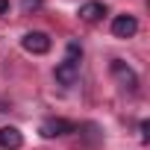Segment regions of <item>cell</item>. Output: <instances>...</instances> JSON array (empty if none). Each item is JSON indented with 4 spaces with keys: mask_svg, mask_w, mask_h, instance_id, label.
<instances>
[{
    "mask_svg": "<svg viewBox=\"0 0 150 150\" xmlns=\"http://www.w3.org/2000/svg\"><path fill=\"white\" fill-rule=\"evenodd\" d=\"M21 44H24V50H27V53L41 56V53H47V50H50V35H47V33H41V30H33V33H27V35L21 38Z\"/></svg>",
    "mask_w": 150,
    "mask_h": 150,
    "instance_id": "obj_1",
    "label": "cell"
},
{
    "mask_svg": "<svg viewBox=\"0 0 150 150\" xmlns=\"http://www.w3.org/2000/svg\"><path fill=\"white\" fill-rule=\"evenodd\" d=\"M112 74L118 77V83L127 88V91H135L138 88V77H135V71L129 65H124L121 59H112Z\"/></svg>",
    "mask_w": 150,
    "mask_h": 150,
    "instance_id": "obj_2",
    "label": "cell"
},
{
    "mask_svg": "<svg viewBox=\"0 0 150 150\" xmlns=\"http://www.w3.org/2000/svg\"><path fill=\"white\" fill-rule=\"evenodd\" d=\"M74 129H77V124H71V121H65V118H47V121L41 124V135H44V138L68 135V132H74Z\"/></svg>",
    "mask_w": 150,
    "mask_h": 150,
    "instance_id": "obj_3",
    "label": "cell"
},
{
    "mask_svg": "<svg viewBox=\"0 0 150 150\" xmlns=\"http://www.w3.org/2000/svg\"><path fill=\"white\" fill-rule=\"evenodd\" d=\"M77 80H80V62L65 59V62L56 65V83L59 86H74Z\"/></svg>",
    "mask_w": 150,
    "mask_h": 150,
    "instance_id": "obj_4",
    "label": "cell"
},
{
    "mask_svg": "<svg viewBox=\"0 0 150 150\" xmlns=\"http://www.w3.org/2000/svg\"><path fill=\"white\" fill-rule=\"evenodd\" d=\"M112 33H115V38H132L138 33V21L132 15H118L112 21Z\"/></svg>",
    "mask_w": 150,
    "mask_h": 150,
    "instance_id": "obj_5",
    "label": "cell"
},
{
    "mask_svg": "<svg viewBox=\"0 0 150 150\" xmlns=\"http://www.w3.org/2000/svg\"><path fill=\"white\" fill-rule=\"evenodd\" d=\"M21 144H24V135H21L18 127H3L0 129V147L3 150H18Z\"/></svg>",
    "mask_w": 150,
    "mask_h": 150,
    "instance_id": "obj_6",
    "label": "cell"
},
{
    "mask_svg": "<svg viewBox=\"0 0 150 150\" xmlns=\"http://www.w3.org/2000/svg\"><path fill=\"white\" fill-rule=\"evenodd\" d=\"M103 15H106V6H103V3H97V0H91V3H83V6H80V18H83V21H88V24L100 21Z\"/></svg>",
    "mask_w": 150,
    "mask_h": 150,
    "instance_id": "obj_7",
    "label": "cell"
},
{
    "mask_svg": "<svg viewBox=\"0 0 150 150\" xmlns=\"http://www.w3.org/2000/svg\"><path fill=\"white\" fill-rule=\"evenodd\" d=\"M80 56H83V47H80L77 41H71V44H68V59H71V62H80Z\"/></svg>",
    "mask_w": 150,
    "mask_h": 150,
    "instance_id": "obj_8",
    "label": "cell"
},
{
    "mask_svg": "<svg viewBox=\"0 0 150 150\" xmlns=\"http://www.w3.org/2000/svg\"><path fill=\"white\" fill-rule=\"evenodd\" d=\"M21 6H24V12H35V9L41 6V0H24Z\"/></svg>",
    "mask_w": 150,
    "mask_h": 150,
    "instance_id": "obj_9",
    "label": "cell"
},
{
    "mask_svg": "<svg viewBox=\"0 0 150 150\" xmlns=\"http://www.w3.org/2000/svg\"><path fill=\"white\" fill-rule=\"evenodd\" d=\"M138 129H141V141H147V138H150V124H147V121H141V124H138Z\"/></svg>",
    "mask_w": 150,
    "mask_h": 150,
    "instance_id": "obj_10",
    "label": "cell"
},
{
    "mask_svg": "<svg viewBox=\"0 0 150 150\" xmlns=\"http://www.w3.org/2000/svg\"><path fill=\"white\" fill-rule=\"evenodd\" d=\"M6 9H9V0H0V15H6Z\"/></svg>",
    "mask_w": 150,
    "mask_h": 150,
    "instance_id": "obj_11",
    "label": "cell"
}]
</instances>
